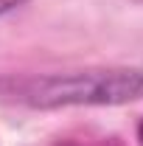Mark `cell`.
<instances>
[{"mask_svg":"<svg viewBox=\"0 0 143 146\" xmlns=\"http://www.w3.org/2000/svg\"><path fill=\"white\" fill-rule=\"evenodd\" d=\"M0 98L34 110L56 107H112L143 98L140 68H93L79 73L0 76Z\"/></svg>","mask_w":143,"mask_h":146,"instance_id":"cell-1","label":"cell"},{"mask_svg":"<svg viewBox=\"0 0 143 146\" xmlns=\"http://www.w3.org/2000/svg\"><path fill=\"white\" fill-rule=\"evenodd\" d=\"M59 146H124L118 138H101V141H90V143H84V141H68V143H59Z\"/></svg>","mask_w":143,"mask_h":146,"instance_id":"cell-2","label":"cell"},{"mask_svg":"<svg viewBox=\"0 0 143 146\" xmlns=\"http://www.w3.org/2000/svg\"><path fill=\"white\" fill-rule=\"evenodd\" d=\"M25 0H0V17L3 14H9V11H14V9H20Z\"/></svg>","mask_w":143,"mask_h":146,"instance_id":"cell-3","label":"cell"},{"mask_svg":"<svg viewBox=\"0 0 143 146\" xmlns=\"http://www.w3.org/2000/svg\"><path fill=\"white\" fill-rule=\"evenodd\" d=\"M138 141H140V143H143V121H140V124H138Z\"/></svg>","mask_w":143,"mask_h":146,"instance_id":"cell-4","label":"cell"},{"mask_svg":"<svg viewBox=\"0 0 143 146\" xmlns=\"http://www.w3.org/2000/svg\"><path fill=\"white\" fill-rule=\"evenodd\" d=\"M132 3H140V6H143V0H132Z\"/></svg>","mask_w":143,"mask_h":146,"instance_id":"cell-5","label":"cell"}]
</instances>
